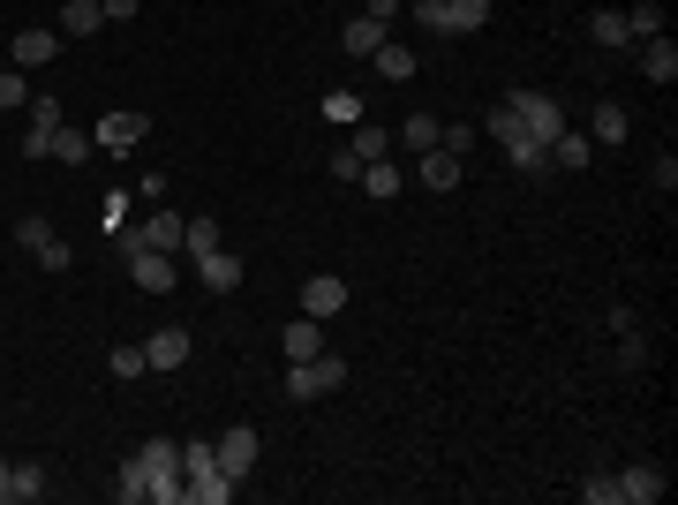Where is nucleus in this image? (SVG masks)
Returning <instances> with one entry per match:
<instances>
[{"instance_id": "1", "label": "nucleus", "mask_w": 678, "mask_h": 505, "mask_svg": "<svg viewBox=\"0 0 678 505\" xmlns=\"http://www.w3.org/2000/svg\"><path fill=\"white\" fill-rule=\"evenodd\" d=\"M136 461L151 475V505H189V475H181V445L173 438H144Z\"/></svg>"}, {"instance_id": "2", "label": "nucleus", "mask_w": 678, "mask_h": 505, "mask_svg": "<svg viewBox=\"0 0 678 505\" xmlns=\"http://www.w3.org/2000/svg\"><path fill=\"white\" fill-rule=\"evenodd\" d=\"M347 385V362L339 355H309V362H287V400H325Z\"/></svg>"}, {"instance_id": "3", "label": "nucleus", "mask_w": 678, "mask_h": 505, "mask_svg": "<svg viewBox=\"0 0 678 505\" xmlns=\"http://www.w3.org/2000/svg\"><path fill=\"white\" fill-rule=\"evenodd\" d=\"M506 106L520 114V128H528V136H536L543 151H551V136L565 128V106H558L551 91H506Z\"/></svg>"}, {"instance_id": "4", "label": "nucleus", "mask_w": 678, "mask_h": 505, "mask_svg": "<svg viewBox=\"0 0 678 505\" xmlns=\"http://www.w3.org/2000/svg\"><path fill=\"white\" fill-rule=\"evenodd\" d=\"M212 453H219V467L234 475V483H250V467H256V453H264V438H256L250 422H226L212 438Z\"/></svg>"}, {"instance_id": "5", "label": "nucleus", "mask_w": 678, "mask_h": 505, "mask_svg": "<svg viewBox=\"0 0 678 505\" xmlns=\"http://www.w3.org/2000/svg\"><path fill=\"white\" fill-rule=\"evenodd\" d=\"M128 280H136L144 295H173L181 264H173V250H136V256H128Z\"/></svg>"}, {"instance_id": "6", "label": "nucleus", "mask_w": 678, "mask_h": 505, "mask_svg": "<svg viewBox=\"0 0 678 505\" xmlns=\"http://www.w3.org/2000/svg\"><path fill=\"white\" fill-rule=\"evenodd\" d=\"M23 114H31V128H23V159H53V136H61V98H31Z\"/></svg>"}, {"instance_id": "7", "label": "nucleus", "mask_w": 678, "mask_h": 505, "mask_svg": "<svg viewBox=\"0 0 678 505\" xmlns=\"http://www.w3.org/2000/svg\"><path fill=\"white\" fill-rule=\"evenodd\" d=\"M664 467L656 461H634V467H618V505H664Z\"/></svg>"}, {"instance_id": "8", "label": "nucleus", "mask_w": 678, "mask_h": 505, "mask_svg": "<svg viewBox=\"0 0 678 505\" xmlns=\"http://www.w3.org/2000/svg\"><path fill=\"white\" fill-rule=\"evenodd\" d=\"M144 136H151V122H144V114H106V122L91 128V144H98V151H114V159H121V151H136Z\"/></svg>"}, {"instance_id": "9", "label": "nucleus", "mask_w": 678, "mask_h": 505, "mask_svg": "<svg viewBox=\"0 0 678 505\" xmlns=\"http://www.w3.org/2000/svg\"><path fill=\"white\" fill-rule=\"evenodd\" d=\"M640 76H648L656 91H671V84H678V45H671V31L640 39Z\"/></svg>"}, {"instance_id": "10", "label": "nucleus", "mask_w": 678, "mask_h": 505, "mask_svg": "<svg viewBox=\"0 0 678 505\" xmlns=\"http://www.w3.org/2000/svg\"><path fill=\"white\" fill-rule=\"evenodd\" d=\"M339 309H347V280H339V272H317V280L301 287V317L325 325V317H339Z\"/></svg>"}, {"instance_id": "11", "label": "nucleus", "mask_w": 678, "mask_h": 505, "mask_svg": "<svg viewBox=\"0 0 678 505\" xmlns=\"http://www.w3.org/2000/svg\"><path fill=\"white\" fill-rule=\"evenodd\" d=\"M197 280H204L212 295H234V287H242V256H234L226 242H219V250H204V256H197Z\"/></svg>"}, {"instance_id": "12", "label": "nucleus", "mask_w": 678, "mask_h": 505, "mask_svg": "<svg viewBox=\"0 0 678 505\" xmlns=\"http://www.w3.org/2000/svg\"><path fill=\"white\" fill-rule=\"evenodd\" d=\"M53 53H61V31H39V23H31V31H15V45H8V61H15L23 76H31V69H45Z\"/></svg>"}, {"instance_id": "13", "label": "nucleus", "mask_w": 678, "mask_h": 505, "mask_svg": "<svg viewBox=\"0 0 678 505\" xmlns=\"http://www.w3.org/2000/svg\"><path fill=\"white\" fill-rule=\"evenodd\" d=\"M144 362H151V370H181V362H189V333H181V325H159V333L144 339Z\"/></svg>"}, {"instance_id": "14", "label": "nucleus", "mask_w": 678, "mask_h": 505, "mask_svg": "<svg viewBox=\"0 0 678 505\" xmlns=\"http://www.w3.org/2000/svg\"><path fill=\"white\" fill-rule=\"evenodd\" d=\"M136 242H144V250H181V211H173V204H151V219L136 227Z\"/></svg>"}, {"instance_id": "15", "label": "nucleus", "mask_w": 678, "mask_h": 505, "mask_svg": "<svg viewBox=\"0 0 678 505\" xmlns=\"http://www.w3.org/2000/svg\"><path fill=\"white\" fill-rule=\"evenodd\" d=\"M634 136V114L626 106H611V98H595V114H589V144H626Z\"/></svg>"}, {"instance_id": "16", "label": "nucleus", "mask_w": 678, "mask_h": 505, "mask_svg": "<svg viewBox=\"0 0 678 505\" xmlns=\"http://www.w3.org/2000/svg\"><path fill=\"white\" fill-rule=\"evenodd\" d=\"M589 151H595L589 128H558V136H551V167L558 173H581V167H589Z\"/></svg>"}, {"instance_id": "17", "label": "nucleus", "mask_w": 678, "mask_h": 505, "mask_svg": "<svg viewBox=\"0 0 678 505\" xmlns=\"http://www.w3.org/2000/svg\"><path fill=\"white\" fill-rule=\"evenodd\" d=\"M384 39H392V23H378V15H354V23H347V31H339V45H347V53H354V61H370V53H378Z\"/></svg>"}, {"instance_id": "18", "label": "nucleus", "mask_w": 678, "mask_h": 505, "mask_svg": "<svg viewBox=\"0 0 678 505\" xmlns=\"http://www.w3.org/2000/svg\"><path fill=\"white\" fill-rule=\"evenodd\" d=\"M437 128H445V122H430V114H407V122L392 128V151H415V159H423V151H437Z\"/></svg>"}, {"instance_id": "19", "label": "nucleus", "mask_w": 678, "mask_h": 505, "mask_svg": "<svg viewBox=\"0 0 678 505\" xmlns=\"http://www.w3.org/2000/svg\"><path fill=\"white\" fill-rule=\"evenodd\" d=\"M279 347H287V362H309V355H325V325H317V317H295V325L279 333Z\"/></svg>"}, {"instance_id": "20", "label": "nucleus", "mask_w": 678, "mask_h": 505, "mask_svg": "<svg viewBox=\"0 0 678 505\" xmlns=\"http://www.w3.org/2000/svg\"><path fill=\"white\" fill-rule=\"evenodd\" d=\"M362 189H370V197H378V204H392V197H400V189H407V173L392 167V159H362Z\"/></svg>"}, {"instance_id": "21", "label": "nucleus", "mask_w": 678, "mask_h": 505, "mask_svg": "<svg viewBox=\"0 0 678 505\" xmlns=\"http://www.w3.org/2000/svg\"><path fill=\"white\" fill-rule=\"evenodd\" d=\"M106 23V8L98 0H61V39H91Z\"/></svg>"}, {"instance_id": "22", "label": "nucleus", "mask_w": 678, "mask_h": 505, "mask_svg": "<svg viewBox=\"0 0 678 505\" xmlns=\"http://www.w3.org/2000/svg\"><path fill=\"white\" fill-rule=\"evenodd\" d=\"M490 23V0H445V39H467Z\"/></svg>"}, {"instance_id": "23", "label": "nucleus", "mask_w": 678, "mask_h": 505, "mask_svg": "<svg viewBox=\"0 0 678 505\" xmlns=\"http://www.w3.org/2000/svg\"><path fill=\"white\" fill-rule=\"evenodd\" d=\"M370 61H378V76H384V84H407V76H415V45H400V39H384L378 53H370Z\"/></svg>"}, {"instance_id": "24", "label": "nucleus", "mask_w": 678, "mask_h": 505, "mask_svg": "<svg viewBox=\"0 0 678 505\" xmlns=\"http://www.w3.org/2000/svg\"><path fill=\"white\" fill-rule=\"evenodd\" d=\"M415 167H423V189H437V197H445V189H460V159H453V151H423Z\"/></svg>"}, {"instance_id": "25", "label": "nucleus", "mask_w": 678, "mask_h": 505, "mask_svg": "<svg viewBox=\"0 0 678 505\" xmlns=\"http://www.w3.org/2000/svg\"><path fill=\"white\" fill-rule=\"evenodd\" d=\"M595 45H603V53H618V45H634V31H626V8H595Z\"/></svg>"}, {"instance_id": "26", "label": "nucleus", "mask_w": 678, "mask_h": 505, "mask_svg": "<svg viewBox=\"0 0 678 505\" xmlns=\"http://www.w3.org/2000/svg\"><path fill=\"white\" fill-rule=\"evenodd\" d=\"M8 498H15V505L45 498V467L39 461H15V467H8Z\"/></svg>"}, {"instance_id": "27", "label": "nucleus", "mask_w": 678, "mask_h": 505, "mask_svg": "<svg viewBox=\"0 0 678 505\" xmlns=\"http://www.w3.org/2000/svg\"><path fill=\"white\" fill-rule=\"evenodd\" d=\"M114 498H121V505H136V498H151V475H144V461H136V453H128V461L114 467Z\"/></svg>"}, {"instance_id": "28", "label": "nucleus", "mask_w": 678, "mask_h": 505, "mask_svg": "<svg viewBox=\"0 0 678 505\" xmlns=\"http://www.w3.org/2000/svg\"><path fill=\"white\" fill-rule=\"evenodd\" d=\"M91 151H98V144H91V128H68V122H61V136H53V159H61V167H84Z\"/></svg>"}, {"instance_id": "29", "label": "nucleus", "mask_w": 678, "mask_h": 505, "mask_svg": "<svg viewBox=\"0 0 678 505\" xmlns=\"http://www.w3.org/2000/svg\"><path fill=\"white\" fill-rule=\"evenodd\" d=\"M181 250H189V256L219 250V219H212V211H197V219H181Z\"/></svg>"}, {"instance_id": "30", "label": "nucleus", "mask_w": 678, "mask_h": 505, "mask_svg": "<svg viewBox=\"0 0 678 505\" xmlns=\"http://www.w3.org/2000/svg\"><path fill=\"white\" fill-rule=\"evenodd\" d=\"M354 159H392V128H378V122H354V144H347Z\"/></svg>"}, {"instance_id": "31", "label": "nucleus", "mask_w": 678, "mask_h": 505, "mask_svg": "<svg viewBox=\"0 0 678 505\" xmlns=\"http://www.w3.org/2000/svg\"><path fill=\"white\" fill-rule=\"evenodd\" d=\"M31 106V76L23 69H0V114H23Z\"/></svg>"}, {"instance_id": "32", "label": "nucleus", "mask_w": 678, "mask_h": 505, "mask_svg": "<svg viewBox=\"0 0 678 505\" xmlns=\"http://www.w3.org/2000/svg\"><path fill=\"white\" fill-rule=\"evenodd\" d=\"M506 159H512L520 173H543V167H551V151H543L536 136H512V144H506Z\"/></svg>"}, {"instance_id": "33", "label": "nucleus", "mask_w": 678, "mask_h": 505, "mask_svg": "<svg viewBox=\"0 0 678 505\" xmlns=\"http://www.w3.org/2000/svg\"><path fill=\"white\" fill-rule=\"evenodd\" d=\"M626 31H634V45L656 39V31H664V8H656V0H634V8H626Z\"/></svg>"}, {"instance_id": "34", "label": "nucleus", "mask_w": 678, "mask_h": 505, "mask_svg": "<svg viewBox=\"0 0 678 505\" xmlns=\"http://www.w3.org/2000/svg\"><path fill=\"white\" fill-rule=\"evenodd\" d=\"M475 136H483L475 122H445V128H437V151H453V159H467V151H475Z\"/></svg>"}, {"instance_id": "35", "label": "nucleus", "mask_w": 678, "mask_h": 505, "mask_svg": "<svg viewBox=\"0 0 678 505\" xmlns=\"http://www.w3.org/2000/svg\"><path fill=\"white\" fill-rule=\"evenodd\" d=\"M618 370H648V339H640V325L634 333H618V355H611Z\"/></svg>"}, {"instance_id": "36", "label": "nucleus", "mask_w": 678, "mask_h": 505, "mask_svg": "<svg viewBox=\"0 0 678 505\" xmlns=\"http://www.w3.org/2000/svg\"><path fill=\"white\" fill-rule=\"evenodd\" d=\"M15 242H23V250L39 256V250H45V242H53V227H45L39 211H23V219H15Z\"/></svg>"}, {"instance_id": "37", "label": "nucleus", "mask_w": 678, "mask_h": 505, "mask_svg": "<svg viewBox=\"0 0 678 505\" xmlns=\"http://www.w3.org/2000/svg\"><path fill=\"white\" fill-rule=\"evenodd\" d=\"M325 122H362V98L354 91H325Z\"/></svg>"}, {"instance_id": "38", "label": "nucleus", "mask_w": 678, "mask_h": 505, "mask_svg": "<svg viewBox=\"0 0 678 505\" xmlns=\"http://www.w3.org/2000/svg\"><path fill=\"white\" fill-rule=\"evenodd\" d=\"M106 362H114V378H144V370H151V362H144V347H114V355H106Z\"/></svg>"}, {"instance_id": "39", "label": "nucleus", "mask_w": 678, "mask_h": 505, "mask_svg": "<svg viewBox=\"0 0 678 505\" xmlns=\"http://www.w3.org/2000/svg\"><path fill=\"white\" fill-rule=\"evenodd\" d=\"M581 498H589V505H618V475H589Z\"/></svg>"}, {"instance_id": "40", "label": "nucleus", "mask_w": 678, "mask_h": 505, "mask_svg": "<svg viewBox=\"0 0 678 505\" xmlns=\"http://www.w3.org/2000/svg\"><path fill=\"white\" fill-rule=\"evenodd\" d=\"M407 8L423 15V31H437V39H445V0H407Z\"/></svg>"}, {"instance_id": "41", "label": "nucleus", "mask_w": 678, "mask_h": 505, "mask_svg": "<svg viewBox=\"0 0 678 505\" xmlns=\"http://www.w3.org/2000/svg\"><path fill=\"white\" fill-rule=\"evenodd\" d=\"M656 189H664V197L678 189V151H656Z\"/></svg>"}, {"instance_id": "42", "label": "nucleus", "mask_w": 678, "mask_h": 505, "mask_svg": "<svg viewBox=\"0 0 678 505\" xmlns=\"http://www.w3.org/2000/svg\"><path fill=\"white\" fill-rule=\"evenodd\" d=\"M98 219H106V227H128V197H121V189H114V197L98 204Z\"/></svg>"}, {"instance_id": "43", "label": "nucleus", "mask_w": 678, "mask_h": 505, "mask_svg": "<svg viewBox=\"0 0 678 505\" xmlns=\"http://www.w3.org/2000/svg\"><path fill=\"white\" fill-rule=\"evenodd\" d=\"M98 8H106V23H128V15H136L144 0H98Z\"/></svg>"}, {"instance_id": "44", "label": "nucleus", "mask_w": 678, "mask_h": 505, "mask_svg": "<svg viewBox=\"0 0 678 505\" xmlns=\"http://www.w3.org/2000/svg\"><path fill=\"white\" fill-rule=\"evenodd\" d=\"M362 15H378V23H392V15H407V0H370Z\"/></svg>"}, {"instance_id": "45", "label": "nucleus", "mask_w": 678, "mask_h": 505, "mask_svg": "<svg viewBox=\"0 0 678 505\" xmlns=\"http://www.w3.org/2000/svg\"><path fill=\"white\" fill-rule=\"evenodd\" d=\"M0 498H8V461H0Z\"/></svg>"}]
</instances>
